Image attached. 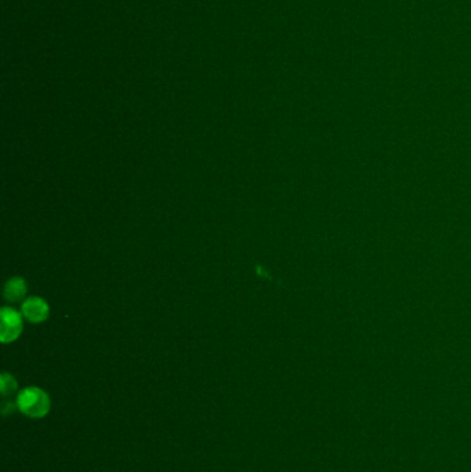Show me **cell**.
<instances>
[{
	"label": "cell",
	"mask_w": 471,
	"mask_h": 472,
	"mask_svg": "<svg viewBox=\"0 0 471 472\" xmlns=\"http://www.w3.org/2000/svg\"><path fill=\"white\" fill-rule=\"evenodd\" d=\"M20 411L31 418L45 417L52 407V400L48 392L38 387H30L21 391L16 402Z\"/></svg>",
	"instance_id": "cell-1"
},
{
	"label": "cell",
	"mask_w": 471,
	"mask_h": 472,
	"mask_svg": "<svg viewBox=\"0 0 471 472\" xmlns=\"http://www.w3.org/2000/svg\"><path fill=\"white\" fill-rule=\"evenodd\" d=\"M2 325H0V339L3 343L16 341L23 332V317L12 307H5L0 311Z\"/></svg>",
	"instance_id": "cell-2"
},
{
	"label": "cell",
	"mask_w": 471,
	"mask_h": 472,
	"mask_svg": "<svg viewBox=\"0 0 471 472\" xmlns=\"http://www.w3.org/2000/svg\"><path fill=\"white\" fill-rule=\"evenodd\" d=\"M23 317L32 323H42L49 318L50 308L48 303L41 297H30L23 303Z\"/></svg>",
	"instance_id": "cell-3"
},
{
	"label": "cell",
	"mask_w": 471,
	"mask_h": 472,
	"mask_svg": "<svg viewBox=\"0 0 471 472\" xmlns=\"http://www.w3.org/2000/svg\"><path fill=\"white\" fill-rule=\"evenodd\" d=\"M27 294V283L24 278H12L5 286V299L9 303H21Z\"/></svg>",
	"instance_id": "cell-4"
},
{
	"label": "cell",
	"mask_w": 471,
	"mask_h": 472,
	"mask_svg": "<svg viewBox=\"0 0 471 472\" xmlns=\"http://www.w3.org/2000/svg\"><path fill=\"white\" fill-rule=\"evenodd\" d=\"M0 389H2V394H3L5 398H9V396L16 394V391H17V381L9 373H3L2 374V380H0Z\"/></svg>",
	"instance_id": "cell-5"
}]
</instances>
